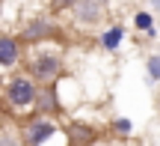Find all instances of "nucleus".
Masks as SVG:
<instances>
[{
    "label": "nucleus",
    "mask_w": 160,
    "mask_h": 146,
    "mask_svg": "<svg viewBox=\"0 0 160 146\" xmlns=\"http://www.w3.org/2000/svg\"><path fill=\"white\" fill-rule=\"evenodd\" d=\"M6 105L12 107V111H27V107H33L36 101H39V89H36V81L33 78H9L6 81Z\"/></svg>",
    "instance_id": "obj_1"
},
{
    "label": "nucleus",
    "mask_w": 160,
    "mask_h": 146,
    "mask_svg": "<svg viewBox=\"0 0 160 146\" xmlns=\"http://www.w3.org/2000/svg\"><path fill=\"white\" fill-rule=\"evenodd\" d=\"M57 134H59V128L48 116H42V119H36V122H30L24 128V143L27 146H45V140H51Z\"/></svg>",
    "instance_id": "obj_2"
},
{
    "label": "nucleus",
    "mask_w": 160,
    "mask_h": 146,
    "mask_svg": "<svg viewBox=\"0 0 160 146\" xmlns=\"http://www.w3.org/2000/svg\"><path fill=\"white\" fill-rule=\"evenodd\" d=\"M71 12H74V21L80 27H95L104 15V0H77Z\"/></svg>",
    "instance_id": "obj_3"
},
{
    "label": "nucleus",
    "mask_w": 160,
    "mask_h": 146,
    "mask_svg": "<svg viewBox=\"0 0 160 146\" xmlns=\"http://www.w3.org/2000/svg\"><path fill=\"white\" fill-rule=\"evenodd\" d=\"M30 69H33V75L39 78V81H53V78L59 75V69H62V60H59L57 54H39V57L30 63Z\"/></svg>",
    "instance_id": "obj_4"
},
{
    "label": "nucleus",
    "mask_w": 160,
    "mask_h": 146,
    "mask_svg": "<svg viewBox=\"0 0 160 146\" xmlns=\"http://www.w3.org/2000/svg\"><path fill=\"white\" fill-rule=\"evenodd\" d=\"M53 33V24L48 18H36V21H27L24 24V39L27 42H39V39H48Z\"/></svg>",
    "instance_id": "obj_5"
},
{
    "label": "nucleus",
    "mask_w": 160,
    "mask_h": 146,
    "mask_svg": "<svg viewBox=\"0 0 160 146\" xmlns=\"http://www.w3.org/2000/svg\"><path fill=\"white\" fill-rule=\"evenodd\" d=\"M0 60H3V66H15L18 63V42L12 36H3L0 39Z\"/></svg>",
    "instance_id": "obj_6"
},
{
    "label": "nucleus",
    "mask_w": 160,
    "mask_h": 146,
    "mask_svg": "<svg viewBox=\"0 0 160 146\" xmlns=\"http://www.w3.org/2000/svg\"><path fill=\"white\" fill-rule=\"evenodd\" d=\"M68 140L74 146H89L92 140H95V131H92L89 125H71L68 128Z\"/></svg>",
    "instance_id": "obj_7"
},
{
    "label": "nucleus",
    "mask_w": 160,
    "mask_h": 146,
    "mask_svg": "<svg viewBox=\"0 0 160 146\" xmlns=\"http://www.w3.org/2000/svg\"><path fill=\"white\" fill-rule=\"evenodd\" d=\"M122 42H125V27H122V24H116V27H110L107 33L101 36V45L107 48V51H116V48H119Z\"/></svg>",
    "instance_id": "obj_8"
},
{
    "label": "nucleus",
    "mask_w": 160,
    "mask_h": 146,
    "mask_svg": "<svg viewBox=\"0 0 160 146\" xmlns=\"http://www.w3.org/2000/svg\"><path fill=\"white\" fill-rule=\"evenodd\" d=\"M36 105H39V107H36V111H42V113H48V111H59V107H62V105H59V99H57V89H45V93H39V101H36Z\"/></svg>",
    "instance_id": "obj_9"
},
{
    "label": "nucleus",
    "mask_w": 160,
    "mask_h": 146,
    "mask_svg": "<svg viewBox=\"0 0 160 146\" xmlns=\"http://www.w3.org/2000/svg\"><path fill=\"white\" fill-rule=\"evenodd\" d=\"M133 24H137L139 30H145V33H148V30H154V18H151L148 12H137V15H133Z\"/></svg>",
    "instance_id": "obj_10"
},
{
    "label": "nucleus",
    "mask_w": 160,
    "mask_h": 146,
    "mask_svg": "<svg viewBox=\"0 0 160 146\" xmlns=\"http://www.w3.org/2000/svg\"><path fill=\"white\" fill-rule=\"evenodd\" d=\"M145 66H148V78H151V81H160V57H157V54H154V57H148V63H145Z\"/></svg>",
    "instance_id": "obj_11"
},
{
    "label": "nucleus",
    "mask_w": 160,
    "mask_h": 146,
    "mask_svg": "<svg viewBox=\"0 0 160 146\" xmlns=\"http://www.w3.org/2000/svg\"><path fill=\"white\" fill-rule=\"evenodd\" d=\"M131 119H116V131H119V134H131Z\"/></svg>",
    "instance_id": "obj_12"
},
{
    "label": "nucleus",
    "mask_w": 160,
    "mask_h": 146,
    "mask_svg": "<svg viewBox=\"0 0 160 146\" xmlns=\"http://www.w3.org/2000/svg\"><path fill=\"white\" fill-rule=\"evenodd\" d=\"M74 3H77V0H53V9H57V12H62L65 6H74Z\"/></svg>",
    "instance_id": "obj_13"
},
{
    "label": "nucleus",
    "mask_w": 160,
    "mask_h": 146,
    "mask_svg": "<svg viewBox=\"0 0 160 146\" xmlns=\"http://www.w3.org/2000/svg\"><path fill=\"white\" fill-rule=\"evenodd\" d=\"M151 3H154V9H160V0H151Z\"/></svg>",
    "instance_id": "obj_14"
}]
</instances>
